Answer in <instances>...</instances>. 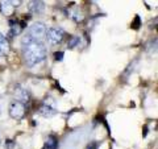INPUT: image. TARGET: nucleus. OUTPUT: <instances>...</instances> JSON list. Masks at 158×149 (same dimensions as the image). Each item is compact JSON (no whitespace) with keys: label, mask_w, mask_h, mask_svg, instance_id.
Masks as SVG:
<instances>
[{"label":"nucleus","mask_w":158,"mask_h":149,"mask_svg":"<svg viewBox=\"0 0 158 149\" xmlns=\"http://www.w3.org/2000/svg\"><path fill=\"white\" fill-rule=\"evenodd\" d=\"M4 147H6V149H15V147H16V144H15L13 140H11V138H8V140H6V143H4Z\"/></svg>","instance_id":"ddd939ff"},{"label":"nucleus","mask_w":158,"mask_h":149,"mask_svg":"<svg viewBox=\"0 0 158 149\" xmlns=\"http://www.w3.org/2000/svg\"><path fill=\"white\" fill-rule=\"evenodd\" d=\"M46 149H58V138L56 136H49L46 144H45Z\"/></svg>","instance_id":"9b49d317"},{"label":"nucleus","mask_w":158,"mask_h":149,"mask_svg":"<svg viewBox=\"0 0 158 149\" xmlns=\"http://www.w3.org/2000/svg\"><path fill=\"white\" fill-rule=\"evenodd\" d=\"M21 50L24 56V61L29 67H34L38 63L46 59L48 50L42 41L32 38L29 34H25L21 40Z\"/></svg>","instance_id":"f257e3e1"},{"label":"nucleus","mask_w":158,"mask_h":149,"mask_svg":"<svg viewBox=\"0 0 158 149\" xmlns=\"http://www.w3.org/2000/svg\"><path fill=\"white\" fill-rule=\"evenodd\" d=\"M57 112L58 111L53 106H50V104H46V103L41 104L40 108H38V113L41 116H44V117H53L54 115H57Z\"/></svg>","instance_id":"6e6552de"},{"label":"nucleus","mask_w":158,"mask_h":149,"mask_svg":"<svg viewBox=\"0 0 158 149\" xmlns=\"http://www.w3.org/2000/svg\"><path fill=\"white\" fill-rule=\"evenodd\" d=\"M46 29L48 28L44 23H34L29 27L27 34H29L32 38H36V40H40V41H41L46 34Z\"/></svg>","instance_id":"20e7f679"},{"label":"nucleus","mask_w":158,"mask_h":149,"mask_svg":"<svg viewBox=\"0 0 158 149\" xmlns=\"http://www.w3.org/2000/svg\"><path fill=\"white\" fill-rule=\"evenodd\" d=\"M54 58H56V61H62L63 59V52H56L54 53Z\"/></svg>","instance_id":"2eb2a0df"},{"label":"nucleus","mask_w":158,"mask_h":149,"mask_svg":"<svg viewBox=\"0 0 158 149\" xmlns=\"http://www.w3.org/2000/svg\"><path fill=\"white\" fill-rule=\"evenodd\" d=\"M15 98H16V100L21 102V103H27L31 100V92H29L27 88L17 86V88L15 90Z\"/></svg>","instance_id":"0eeeda50"},{"label":"nucleus","mask_w":158,"mask_h":149,"mask_svg":"<svg viewBox=\"0 0 158 149\" xmlns=\"http://www.w3.org/2000/svg\"><path fill=\"white\" fill-rule=\"evenodd\" d=\"M67 16L75 23H82L83 20H85V16H83V13L79 8H69L67 9Z\"/></svg>","instance_id":"1a4fd4ad"},{"label":"nucleus","mask_w":158,"mask_h":149,"mask_svg":"<svg viewBox=\"0 0 158 149\" xmlns=\"http://www.w3.org/2000/svg\"><path fill=\"white\" fill-rule=\"evenodd\" d=\"M9 52V42L8 40L0 33V56H4Z\"/></svg>","instance_id":"9d476101"},{"label":"nucleus","mask_w":158,"mask_h":149,"mask_svg":"<svg viewBox=\"0 0 158 149\" xmlns=\"http://www.w3.org/2000/svg\"><path fill=\"white\" fill-rule=\"evenodd\" d=\"M45 37H46L49 44H52V45H58V44H61L63 41V38H65V31L61 28H56V27L48 28Z\"/></svg>","instance_id":"f03ea898"},{"label":"nucleus","mask_w":158,"mask_h":149,"mask_svg":"<svg viewBox=\"0 0 158 149\" xmlns=\"http://www.w3.org/2000/svg\"><path fill=\"white\" fill-rule=\"evenodd\" d=\"M27 113L25 103H21L19 100H15L9 104V116L15 120H21Z\"/></svg>","instance_id":"7ed1b4c3"},{"label":"nucleus","mask_w":158,"mask_h":149,"mask_svg":"<svg viewBox=\"0 0 158 149\" xmlns=\"http://www.w3.org/2000/svg\"><path fill=\"white\" fill-rule=\"evenodd\" d=\"M79 42H81V38L79 37H71L70 40H69V44H67V48L69 49H74V48H77L79 45Z\"/></svg>","instance_id":"f8f14e48"},{"label":"nucleus","mask_w":158,"mask_h":149,"mask_svg":"<svg viewBox=\"0 0 158 149\" xmlns=\"http://www.w3.org/2000/svg\"><path fill=\"white\" fill-rule=\"evenodd\" d=\"M28 9L33 15H42L45 11V3L42 0H31L28 4Z\"/></svg>","instance_id":"423d86ee"},{"label":"nucleus","mask_w":158,"mask_h":149,"mask_svg":"<svg viewBox=\"0 0 158 149\" xmlns=\"http://www.w3.org/2000/svg\"><path fill=\"white\" fill-rule=\"evenodd\" d=\"M140 25H141L140 16H136V17H135V23L132 24V28H133V29H138V28H140Z\"/></svg>","instance_id":"4468645a"},{"label":"nucleus","mask_w":158,"mask_h":149,"mask_svg":"<svg viewBox=\"0 0 158 149\" xmlns=\"http://www.w3.org/2000/svg\"><path fill=\"white\" fill-rule=\"evenodd\" d=\"M23 4V0H0V11L3 15L9 16L13 13L15 8H19Z\"/></svg>","instance_id":"39448f33"}]
</instances>
